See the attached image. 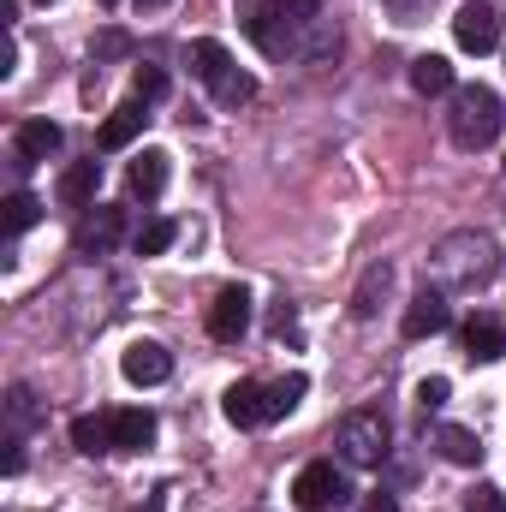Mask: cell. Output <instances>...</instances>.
Wrapping results in <instances>:
<instances>
[{
	"label": "cell",
	"mask_w": 506,
	"mask_h": 512,
	"mask_svg": "<svg viewBox=\"0 0 506 512\" xmlns=\"http://www.w3.org/2000/svg\"><path fill=\"white\" fill-rule=\"evenodd\" d=\"M429 268H435V280L447 292H477V286H489L501 274V245L489 233H447L429 256Z\"/></svg>",
	"instance_id": "6da1fadb"
},
{
	"label": "cell",
	"mask_w": 506,
	"mask_h": 512,
	"mask_svg": "<svg viewBox=\"0 0 506 512\" xmlns=\"http://www.w3.org/2000/svg\"><path fill=\"white\" fill-rule=\"evenodd\" d=\"M506 126V108L501 96L489 90V84H459L453 90V114H447V137L465 149V155H477V149H489Z\"/></svg>",
	"instance_id": "7a4b0ae2"
},
{
	"label": "cell",
	"mask_w": 506,
	"mask_h": 512,
	"mask_svg": "<svg viewBox=\"0 0 506 512\" xmlns=\"http://www.w3.org/2000/svg\"><path fill=\"white\" fill-rule=\"evenodd\" d=\"M334 441H340V453H346V465H381L387 459V417L381 411H346L340 417V429H334Z\"/></svg>",
	"instance_id": "3957f363"
},
{
	"label": "cell",
	"mask_w": 506,
	"mask_h": 512,
	"mask_svg": "<svg viewBox=\"0 0 506 512\" xmlns=\"http://www.w3.org/2000/svg\"><path fill=\"white\" fill-rule=\"evenodd\" d=\"M292 501L304 512H334L352 501V489H346V477L328 465V459H316V465H304L298 471V483H292Z\"/></svg>",
	"instance_id": "277c9868"
},
{
	"label": "cell",
	"mask_w": 506,
	"mask_h": 512,
	"mask_svg": "<svg viewBox=\"0 0 506 512\" xmlns=\"http://www.w3.org/2000/svg\"><path fill=\"white\" fill-rule=\"evenodd\" d=\"M453 42H459L465 54H489V48L501 42V12L483 6V0L459 6V12H453Z\"/></svg>",
	"instance_id": "5b68a950"
},
{
	"label": "cell",
	"mask_w": 506,
	"mask_h": 512,
	"mask_svg": "<svg viewBox=\"0 0 506 512\" xmlns=\"http://www.w3.org/2000/svg\"><path fill=\"white\" fill-rule=\"evenodd\" d=\"M120 376L131 387H155L173 376V352L161 346V340H131L126 352H120Z\"/></svg>",
	"instance_id": "8992f818"
},
{
	"label": "cell",
	"mask_w": 506,
	"mask_h": 512,
	"mask_svg": "<svg viewBox=\"0 0 506 512\" xmlns=\"http://www.w3.org/2000/svg\"><path fill=\"white\" fill-rule=\"evenodd\" d=\"M245 328H251V292H245V286H221L215 304H209V334H215L221 346H233Z\"/></svg>",
	"instance_id": "52a82bcc"
},
{
	"label": "cell",
	"mask_w": 506,
	"mask_h": 512,
	"mask_svg": "<svg viewBox=\"0 0 506 512\" xmlns=\"http://www.w3.org/2000/svg\"><path fill=\"white\" fill-rule=\"evenodd\" d=\"M447 322H453V310H447V292H417L411 304H405V316H399V328H405V340H429V334H447Z\"/></svg>",
	"instance_id": "ba28073f"
},
{
	"label": "cell",
	"mask_w": 506,
	"mask_h": 512,
	"mask_svg": "<svg viewBox=\"0 0 506 512\" xmlns=\"http://www.w3.org/2000/svg\"><path fill=\"white\" fill-rule=\"evenodd\" d=\"M167 173H173V155H167V149H143L126 173V191L143 197V203H155V197L167 191Z\"/></svg>",
	"instance_id": "9c48e42d"
},
{
	"label": "cell",
	"mask_w": 506,
	"mask_h": 512,
	"mask_svg": "<svg viewBox=\"0 0 506 512\" xmlns=\"http://www.w3.org/2000/svg\"><path fill=\"white\" fill-rule=\"evenodd\" d=\"M274 18H280L274 0H239V24H245V36H251L262 54H286V36L274 30Z\"/></svg>",
	"instance_id": "30bf717a"
},
{
	"label": "cell",
	"mask_w": 506,
	"mask_h": 512,
	"mask_svg": "<svg viewBox=\"0 0 506 512\" xmlns=\"http://www.w3.org/2000/svg\"><path fill=\"white\" fill-rule=\"evenodd\" d=\"M221 411H227V423H233V429H256V423H268V387L233 382V387H227V399H221Z\"/></svg>",
	"instance_id": "8fae6325"
},
{
	"label": "cell",
	"mask_w": 506,
	"mask_h": 512,
	"mask_svg": "<svg viewBox=\"0 0 506 512\" xmlns=\"http://www.w3.org/2000/svg\"><path fill=\"white\" fill-rule=\"evenodd\" d=\"M96 191H102V161H96V155H90V161H72V167L60 173V185H54V197H60L66 209L96 203Z\"/></svg>",
	"instance_id": "7c38bea8"
},
{
	"label": "cell",
	"mask_w": 506,
	"mask_h": 512,
	"mask_svg": "<svg viewBox=\"0 0 506 512\" xmlns=\"http://www.w3.org/2000/svg\"><path fill=\"white\" fill-rule=\"evenodd\" d=\"M143 120H149V102H120L108 120H102V131H96V143L102 149H126V143H137V131H143Z\"/></svg>",
	"instance_id": "4fadbf2b"
},
{
	"label": "cell",
	"mask_w": 506,
	"mask_h": 512,
	"mask_svg": "<svg viewBox=\"0 0 506 512\" xmlns=\"http://www.w3.org/2000/svg\"><path fill=\"white\" fill-rule=\"evenodd\" d=\"M465 358H471V364H495V358H506V328L495 322V316H471V322H465Z\"/></svg>",
	"instance_id": "5bb4252c"
},
{
	"label": "cell",
	"mask_w": 506,
	"mask_h": 512,
	"mask_svg": "<svg viewBox=\"0 0 506 512\" xmlns=\"http://www.w3.org/2000/svg\"><path fill=\"white\" fill-rule=\"evenodd\" d=\"M435 447H441V459H447V465H459V471L483 465V441H477V429H465V423L435 429Z\"/></svg>",
	"instance_id": "9a60e30c"
},
{
	"label": "cell",
	"mask_w": 506,
	"mask_h": 512,
	"mask_svg": "<svg viewBox=\"0 0 506 512\" xmlns=\"http://www.w3.org/2000/svg\"><path fill=\"white\" fill-rule=\"evenodd\" d=\"M12 143H18V161H48V155H60L66 131L54 126V120H24Z\"/></svg>",
	"instance_id": "2e32d148"
},
{
	"label": "cell",
	"mask_w": 506,
	"mask_h": 512,
	"mask_svg": "<svg viewBox=\"0 0 506 512\" xmlns=\"http://www.w3.org/2000/svg\"><path fill=\"white\" fill-rule=\"evenodd\" d=\"M411 90H417V96H453L459 84H453V66H447L441 54H417V60H411Z\"/></svg>",
	"instance_id": "e0dca14e"
},
{
	"label": "cell",
	"mask_w": 506,
	"mask_h": 512,
	"mask_svg": "<svg viewBox=\"0 0 506 512\" xmlns=\"http://www.w3.org/2000/svg\"><path fill=\"white\" fill-rule=\"evenodd\" d=\"M387 292H393V268H387V262L364 268V280H358V292H352V316H358V322H370Z\"/></svg>",
	"instance_id": "ac0fdd59"
},
{
	"label": "cell",
	"mask_w": 506,
	"mask_h": 512,
	"mask_svg": "<svg viewBox=\"0 0 506 512\" xmlns=\"http://www.w3.org/2000/svg\"><path fill=\"white\" fill-rule=\"evenodd\" d=\"M72 447H78L84 459L120 453V447H114V417H78V423H72Z\"/></svg>",
	"instance_id": "d6986e66"
},
{
	"label": "cell",
	"mask_w": 506,
	"mask_h": 512,
	"mask_svg": "<svg viewBox=\"0 0 506 512\" xmlns=\"http://www.w3.org/2000/svg\"><path fill=\"white\" fill-rule=\"evenodd\" d=\"M149 441H155V417L149 411H137V405L131 411H114V447L120 453H143Z\"/></svg>",
	"instance_id": "ffe728a7"
},
{
	"label": "cell",
	"mask_w": 506,
	"mask_h": 512,
	"mask_svg": "<svg viewBox=\"0 0 506 512\" xmlns=\"http://www.w3.org/2000/svg\"><path fill=\"white\" fill-rule=\"evenodd\" d=\"M191 66H197V78H203V84L215 90V84H221V78L233 72V54H227V48H221L215 36H203V42H191Z\"/></svg>",
	"instance_id": "44dd1931"
},
{
	"label": "cell",
	"mask_w": 506,
	"mask_h": 512,
	"mask_svg": "<svg viewBox=\"0 0 506 512\" xmlns=\"http://www.w3.org/2000/svg\"><path fill=\"white\" fill-rule=\"evenodd\" d=\"M114 239H120V209H96V215L78 227V251H84V256H90V251L102 256Z\"/></svg>",
	"instance_id": "7402d4cb"
},
{
	"label": "cell",
	"mask_w": 506,
	"mask_h": 512,
	"mask_svg": "<svg viewBox=\"0 0 506 512\" xmlns=\"http://www.w3.org/2000/svg\"><path fill=\"white\" fill-rule=\"evenodd\" d=\"M0 209H6V215H0V227H6V239H18L24 227H36V215H42V203H36L30 191H12V197H6Z\"/></svg>",
	"instance_id": "603a6c76"
},
{
	"label": "cell",
	"mask_w": 506,
	"mask_h": 512,
	"mask_svg": "<svg viewBox=\"0 0 506 512\" xmlns=\"http://www.w3.org/2000/svg\"><path fill=\"white\" fill-rule=\"evenodd\" d=\"M173 239H179V227H173V221H143V227L131 233V251H137V256H161Z\"/></svg>",
	"instance_id": "cb8c5ba5"
},
{
	"label": "cell",
	"mask_w": 506,
	"mask_h": 512,
	"mask_svg": "<svg viewBox=\"0 0 506 512\" xmlns=\"http://www.w3.org/2000/svg\"><path fill=\"white\" fill-rule=\"evenodd\" d=\"M304 393H310V376H280V382L268 387V423H274V417H286Z\"/></svg>",
	"instance_id": "d4e9b609"
},
{
	"label": "cell",
	"mask_w": 506,
	"mask_h": 512,
	"mask_svg": "<svg viewBox=\"0 0 506 512\" xmlns=\"http://www.w3.org/2000/svg\"><path fill=\"white\" fill-rule=\"evenodd\" d=\"M251 96H256V78H251V72H239V66L215 84V102H221V108H245Z\"/></svg>",
	"instance_id": "484cf974"
},
{
	"label": "cell",
	"mask_w": 506,
	"mask_h": 512,
	"mask_svg": "<svg viewBox=\"0 0 506 512\" xmlns=\"http://www.w3.org/2000/svg\"><path fill=\"white\" fill-rule=\"evenodd\" d=\"M131 96H137V102H161V96H167V72H161V66H137V72H131Z\"/></svg>",
	"instance_id": "4316f807"
},
{
	"label": "cell",
	"mask_w": 506,
	"mask_h": 512,
	"mask_svg": "<svg viewBox=\"0 0 506 512\" xmlns=\"http://www.w3.org/2000/svg\"><path fill=\"white\" fill-rule=\"evenodd\" d=\"M447 393H453L447 376H423V382H417V405H423V411H441V405H447Z\"/></svg>",
	"instance_id": "83f0119b"
},
{
	"label": "cell",
	"mask_w": 506,
	"mask_h": 512,
	"mask_svg": "<svg viewBox=\"0 0 506 512\" xmlns=\"http://www.w3.org/2000/svg\"><path fill=\"white\" fill-rule=\"evenodd\" d=\"M465 512H506V495L495 483H477V489L465 495Z\"/></svg>",
	"instance_id": "f1b7e54d"
},
{
	"label": "cell",
	"mask_w": 506,
	"mask_h": 512,
	"mask_svg": "<svg viewBox=\"0 0 506 512\" xmlns=\"http://www.w3.org/2000/svg\"><path fill=\"white\" fill-rule=\"evenodd\" d=\"M280 6V18H292V24H316L322 18V0H274Z\"/></svg>",
	"instance_id": "f546056e"
},
{
	"label": "cell",
	"mask_w": 506,
	"mask_h": 512,
	"mask_svg": "<svg viewBox=\"0 0 506 512\" xmlns=\"http://www.w3.org/2000/svg\"><path fill=\"white\" fill-rule=\"evenodd\" d=\"M274 334H298V322H292V304H280V310H274Z\"/></svg>",
	"instance_id": "4dcf8cb0"
},
{
	"label": "cell",
	"mask_w": 506,
	"mask_h": 512,
	"mask_svg": "<svg viewBox=\"0 0 506 512\" xmlns=\"http://www.w3.org/2000/svg\"><path fill=\"white\" fill-rule=\"evenodd\" d=\"M364 512H399V501L393 495H364Z\"/></svg>",
	"instance_id": "1f68e13d"
},
{
	"label": "cell",
	"mask_w": 506,
	"mask_h": 512,
	"mask_svg": "<svg viewBox=\"0 0 506 512\" xmlns=\"http://www.w3.org/2000/svg\"><path fill=\"white\" fill-rule=\"evenodd\" d=\"M155 6H167V0H137V12H155Z\"/></svg>",
	"instance_id": "d6a6232c"
},
{
	"label": "cell",
	"mask_w": 506,
	"mask_h": 512,
	"mask_svg": "<svg viewBox=\"0 0 506 512\" xmlns=\"http://www.w3.org/2000/svg\"><path fill=\"white\" fill-rule=\"evenodd\" d=\"M393 6H399V12H411V6H417V0H393Z\"/></svg>",
	"instance_id": "836d02e7"
},
{
	"label": "cell",
	"mask_w": 506,
	"mask_h": 512,
	"mask_svg": "<svg viewBox=\"0 0 506 512\" xmlns=\"http://www.w3.org/2000/svg\"><path fill=\"white\" fill-rule=\"evenodd\" d=\"M137 512H161V501H149V507H137Z\"/></svg>",
	"instance_id": "e575fe53"
},
{
	"label": "cell",
	"mask_w": 506,
	"mask_h": 512,
	"mask_svg": "<svg viewBox=\"0 0 506 512\" xmlns=\"http://www.w3.org/2000/svg\"><path fill=\"white\" fill-rule=\"evenodd\" d=\"M42 6H54V0H42Z\"/></svg>",
	"instance_id": "d590c367"
},
{
	"label": "cell",
	"mask_w": 506,
	"mask_h": 512,
	"mask_svg": "<svg viewBox=\"0 0 506 512\" xmlns=\"http://www.w3.org/2000/svg\"><path fill=\"white\" fill-rule=\"evenodd\" d=\"M102 6H114V0H102Z\"/></svg>",
	"instance_id": "8d00e7d4"
}]
</instances>
